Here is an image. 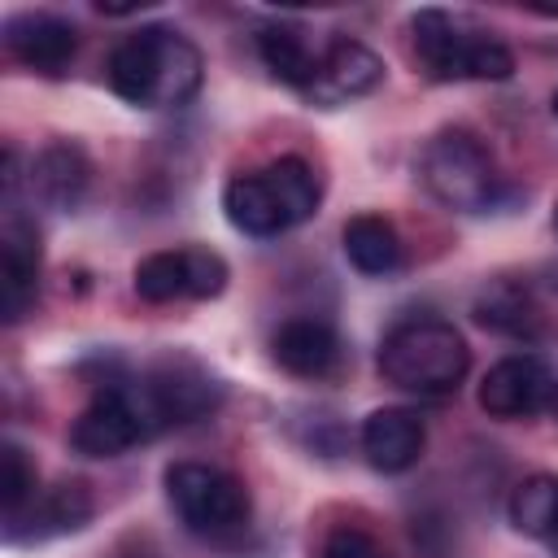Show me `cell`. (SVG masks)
I'll use <instances>...</instances> for the list:
<instances>
[{"mask_svg": "<svg viewBox=\"0 0 558 558\" xmlns=\"http://www.w3.org/2000/svg\"><path fill=\"white\" fill-rule=\"evenodd\" d=\"M109 87L140 109H179L205 83L201 48L174 26H140L109 52Z\"/></svg>", "mask_w": 558, "mask_h": 558, "instance_id": "6da1fadb", "label": "cell"}, {"mask_svg": "<svg viewBox=\"0 0 558 558\" xmlns=\"http://www.w3.org/2000/svg\"><path fill=\"white\" fill-rule=\"evenodd\" d=\"M471 371V349L458 336L453 323L414 314L401 318L384 340H379V375L418 397H445L453 392Z\"/></svg>", "mask_w": 558, "mask_h": 558, "instance_id": "7a4b0ae2", "label": "cell"}, {"mask_svg": "<svg viewBox=\"0 0 558 558\" xmlns=\"http://www.w3.org/2000/svg\"><path fill=\"white\" fill-rule=\"evenodd\" d=\"M410 48L418 70L436 83H501L514 74V52L501 39L445 9H418L410 17Z\"/></svg>", "mask_w": 558, "mask_h": 558, "instance_id": "3957f363", "label": "cell"}, {"mask_svg": "<svg viewBox=\"0 0 558 558\" xmlns=\"http://www.w3.org/2000/svg\"><path fill=\"white\" fill-rule=\"evenodd\" d=\"M318 174L301 157H279L262 170L235 174L222 187V209L235 231L244 235H279L288 227H301L318 209Z\"/></svg>", "mask_w": 558, "mask_h": 558, "instance_id": "277c9868", "label": "cell"}, {"mask_svg": "<svg viewBox=\"0 0 558 558\" xmlns=\"http://www.w3.org/2000/svg\"><path fill=\"white\" fill-rule=\"evenodd\" d=\"M418 179L445 209H458V214H480L497 201L493 153L466 126H445L427 140L418 157Z\"/></svg>", "mask_w": 558, "mask_h": 558, "instance_id": "5b68a950", "label": "cell"}, {"mask_svg": "<svg viewBox=\"0 0 558 558\" xmlns=\"http://www.w3.org/2000/svg\"><path fill=\"white\" fill-rule=\"evenodd\" d=\"M166 497L179 523L205 541H231L248 527L253 501L244 480L209 462H174L166 466Z\"/></svg>", "mask_w": 558, "mask_h": 558, "instance_id": "8992f818", "label": "cell"}, {"mask_svg": "<svg viewBox=\"0 0 558 558\" xmlns=\"http://www.w3.org/2000/svg\"><path fill=\"white\" fill-rule=\"evenodd\" d=\"M153 436H157V423H153L135 379L105 384L92 397V405L70 423V449L83 458H118Z\"/></svg>", "mask_w": 558, "mask_h": 558, "instance_id": "52a82bcc", "label": "cell"}, {"mask_svg": "<svg viewBox=\"0 0 558 558\" xmlns=\"http://www.w3.org/2000/svg\"><path fill=\"white\" fill-rule=\"evenodd\" d=\"M135 296L140 301H153V305H166V301H209L227 288V262L214 253V248H201V244H187V248H161V253H148L135 275Z\"/></svg>", "mask_w": 558, "mask_h": 558, "instance_id": "ba28073f", "label": "cell"}, {"mask_svg": "<svg viewBox=\"0 0 558 558\" xmlns=\"http://www.w3.org/2000/svg\"><path fill=\"white\" fill-rule=\"evenodd\" d=\"M135 384H140V397H144L157 432L196 423L222 401V384L209 371H201L196 362H187V357L157 362L153 371L135 375Z\"/></svg>", "mask_w": 558, "mask_h": 558, "instance_id": "9c48e42d", "label": "cell"}, {"mask_svg": "<svg viewBox=\"0 0 558 558\" xmlns=\"http://www.w3.org/2000/svg\"><path fill=\"white\" fill-rule=\"evenodd\" d=\"M554 371L536 353H510L480 379V410L493 418H532L549 410Z\"/></svg>", "mask_w": 558, "mask_h": 558, "instance_id": "30bf717a", "label": "cell"}, {"mask_svg": "<svg viewBox=\"0 0 558 558\" xmlns=\"http://www.w3.org/2000/svg\"><path fill=\"white\" fill-rule=\"evenodd\" d=\"M35 292H39V231L9 201L4 205V227H0V296H4V318L22 323L26 310L35 305Z\"/></svg>", "mask_w": 558, "mask_h": 558, "instance_id": "8fae6325", "label": "cell"}, {"mask_svg": "<svg viewBox=\"0 0 558 558\" xmlns=\"http://www.w3.org/2000/svg\"><path fill=\"white\" fill-rule=\"evenodd\" d=\"M379 83H384V61L366 44H357V39H331L323 48L318 74L305 87V96L314 105H323V109H336V105H349L357 96H371Z\"/></svg>", "mask_w": 558, "mask_h": 558, "instance_id": "7c38bea8", "label": "cell"}, {"mask_svg": "<svg viewBox=\"0 0 558 558\" xmlns=\"http://www.w3.org/2000/svg\"><path fill=\"white\" fill-rule=\"evenodd\" d=\"M4 48L35 74H65L74 52H78V31L74 22L57 13H17L4 22Z\"/></svg>", "mask_w": 558, "mask_h": 558, "instance_id": "4fadbf2b", "label": "cell"}, {"mask_svg": "<svg viewBox=\"0 0 558 558\" xmlns=\"http://www.w3.org/2000/svg\"><path fill=\"white\" fill-rule=\"evenodd\" d=\"M270 353L288 375L301 379H331L344 366V344L331 323L323 318H288L270 336Z\"/></svg>", "mask_w": 558, "mask_h": 558, "instance_id": "5bb4252c", "label": "cell"}, {"mask_svg": "<svg viewBox=\"0 0 558 558\" xmlns=\"http://www.w3.org/2000/svg\"><path fill=\"white\" fill-rule=\"evenodd\" d=\"M423 445H427L423 418L405 405H384V410L366 414V423H362V453L384 475L410 471L423 458Z\"/></svg>", "mask_w": 558, "mask_h": 558, "instance_id": "9a60e30c", "label": "cell"}, {"mask_svg": "<svg viewBox=\"0 0 558 558\" xmlns=\"http://www.w3.org/2000/svg\"><path fill=\"white\" fill-rule=\"evenodd\" d=\"M92 519V493L83 484H57V488H39V497L4 519V536L9 541H44V536H61V532H78Z\"/></svg>", "mask_w": 558, "mask_h": 558, "instance_id": "2e32d148", "label": "cell"}, {"mask_svg": "<svg viewBox=\"0 0 558 558\" xmlns=\"http://www.w3.org/2000/svg\"><path fill=\"white\" fill-rule=\"evenodd\" d=\"M87 179L92 166L74 144H52L31 161V192L52 209H74L87 192Z\"/></svg>", "mask_w": 558, "mask_h": 558, "instance_id": "e0dca14e", "label": "cell"}, {"mask_svg": "<svg viewBox=\"0 0 558 558\" xmlns=\"http://www.w3.org/2000/svg\"><path fill=\"white\" fill-rule=\"evenodd\" d=\"M475 318L488 327V331H501V336H514V340H541L545 336V310L536 305V296L519 283H488L480 296H475Z\"/></svg>", "mask_w": 558, "mask_h": 558, "instance_id": "ac0fdd59", "label": "cell"}, {"mask_svg": "<svg viewBox=\"0 0 558 558\" xmlns=\"http://www.w3.org/2000/svg\"><path fill=\"white\" fill-rule=\"evenodd\" d=\"M257 52H262L266 70H270L279 83L301 87V92L314 83L318 61H323V52L310 44V35H305L296 22H270V26H262V31H257Z\"/></svg>", "mask_w": 558, "mask_h": 558, "instance_id": "d6986e66", "label": "cell"}, {"mask_svg": "<svg viewBox=\"0 0 558 558\" xmlns=\"http://www.w3.org/2000/svg\"><path fill=\"white\" fill-rule=\"evenodd\" d=\"M340 244H344V257L362 270V275H392L401 270L405 253H401V235L388 218L379 214H357L344 222L340 231Z\"/></svg>", "mask_w": 558, "mask_h": 558, "instance_id": "ffe728a7", "label": "cell"}, {"mask_svg": "<svg viewBox=\"0 0 558 558\" xmlns=\"http://www.w3.org/2000/svg\"><path fill=\"white\" fill-rule=\"evenodd\" d=\"M510 523L532 541L558 532V475H532L510 493Z\"/></svg>", "mask_w": 558, "mask_h": 558, "instance_id": "44dd1931", "label": "cell"}, {"mask_svg": "<svg viewBox=\"0 0 558 558\" xmlns=\"http://www.w3.org/2000/svg\"><path fill=\"white\" fill-rule=\"evenodd\" d=\"M0 462H4V519H13L39 497V475H35V462L26 458V449L13 440H4Z\"/></svg>", "mask_w": 558, "mask_h": 558, "instance_id": "7402d4cb", "label": "cell"}, {"mask_svg": "<svg viewBox=\"0 0 558 558\" xmlns=\"http://www.w3.org/2000/svg\"><path fill=\"white\" fill-rule=\"evenodd\" d=\"M318 558H388V549L362 527H336L323 536Z\"/></svg>", "mask_w": 558, "mask_h": 558, "instance_id": "603a6c76", "label": "cell"}, {"mask_svg": "<svg viewBox=\"0 0 558 558\" xmlns=\"http://www.w3.org/2000/svg\"><path fill=\"white\" fill-rule=\"evenodd\" d=\"M545 414H554L558 418V375H554V392H549V410Z\"/></svg>", "mask_w": 558, "mask_h": 558, "instance_id": "cb8c5ba5", "label": "cell"}, {"mask_svg": "<svg viewBox=\"0 0 558 558\" xmlns=\"http://www.w3.org/2000/svg\"><path fill=\"white\" fill-rule=\"evenodd\" d=\"M549 545H554V554H558V532H554V536H549Z\"/></svg>", "mask_w": 558, "mask_h": 558, "instance_id": "d4e9b609", "label": "cell"}, {"mask_svg": "<svg viewBox=\"0 0 558 558\" xmlns=\"http://www.w3.org/2000/svg\"><path fill=\"white\" fill-rule=\"evenodd\" d=\"M554 231H558V205H554Z\"/></svg>", "mask_w": 558, "mask_h": 558, "instance_id": "484cf974", "label": "cell"}, {"mask_svg": "<svg viewBox=\"0 0 558 558\" xmlns=\"http://www.w3.org/2000/svg\"><path fill=\"white\" fill-rule=\"evenodd\" d=\"M554 118H558V92H554Z\"/></svg>", "mask_w": 558, "mask_h": 558, "instance_id": "4316f807", "label": "cell"}]
</instances>
